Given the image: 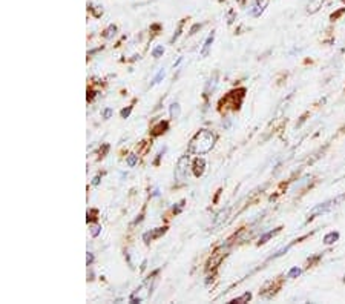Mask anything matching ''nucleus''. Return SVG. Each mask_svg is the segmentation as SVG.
<instances>
[{
  "label": "nucleus",
  "mask_w": 345,
  "mask_h": 304,
  "mask_svg": "<svg viewBox=\"0 0 345 304\" xmlns=\"http://www.w3.org/2000/svg\"><path fill=\"white\" fill-rule=\"evenodd\" d=\"M215 140H217V136L211 131L207 129H202L199 131L190 142V151L195 152V154H205L209 152L214 145H215Z\"/></svg>",
  "instance_id": "nucleus-1"
},
{
  "label": "nucleus",
  "mask_w": 345,
  "mask_h": 304,
  "mask_svg": "<svg viewBox=\"0 0 345 304\" xmlns=\"http://www.w3.org/2000/svg\"><path fill=\"white\" fill-rule=\"evenodd\" d=\"M244 92L246 89H238V91H232L229 92L221 102H220V111L221 112H227L230 109H238L243 103L244 98Z\"/></svg>",
  "instance_id": "nucleus-2"
},
{
  "label": "nucleus",
  "mask_w": 345,
  "mask_h": 304,
  "mask_svg": "<svg viewBox=\"0 0 345 304\" xmlns=\"http://www.w3.org/2000/svg\"><path fill=\"white\" fill-rule=\"evenodd\" d=\"M189 161H190L189 155H183V157H181V158L178 160V163H177V167H175V175H177L178 181H184V178H186V175H187Z\"/></svg>",
  "instance_id": "nucleus-3"
},
{
  "label": "nucleus",
  "mask_w": 345,
  "mask_h": 304,
  "mask_svg": "<svg viewBox=\"0 0 345 304\" xmlns=\"http://www.w3.org/2000/svg\"><path fill=\"white\" fill-rule=\"evenodd\" d=\"M226 254H227V249H224V248H220V249H217L214 254H212V257H211V260H209V263H207V269H215L221 261H223V258L226 257Z\"/></svg>",
  "instance_id": "nucleus-4"
},
{
  "label": "nucleus",
  "mask_w": 345,
  "mask_h": 304,
  "mask_svg": "<svg viewBox=\"0 0 345 304\" xmlns=\"http://www.w3.org/2000/svg\"><path fill=\"white\" fill-rule=\"evenodd\" d=\"M164 233H166V227H157V229H154V230L146 232V233L143 235V240H145L146 243H151V241L160 238V237L164 235Z\"/></svg>",
  "instance_id": "nucleus-5"
},
{
  "label": "nucleus",
  "mask_w": 345,
  "mask_h": 304,
  "mask_svg": "<svg viewBox=\"0 0 345 304\" xmlns=\"http://www.w3.org/2000/svg\"><path fill=\"white\" fill-rule=\"evenodd\" d=\"M204 169H205V160L204 158H196L193 161V174L196 177H201L204 174Z\"/></svg>",
  "instance_id": "nucleus-6"
},
{
  "label": "nucleus",
  "mask_w": 345,
  "mask_h": 304,
  "mask_svg": "<svg viewBox=\"0 0 345 304\" xmlns=\"http://www.w3.org/2000/svg\"><path fill=\"white\" fill-rule=\"evenodd\" d=\"M167 129H169V123H167V121H160V123H158L157 126L152 128V136H154V137H158V136L164 134Z\"/></svg>",
  "instance_id": "nucleus-7"
},
{
  "label": "nucleus",
  "mask_w": 345,
  "mask_h": 304,
  "mask_svg": "<svg viewBox=\"0 0 345 304\" xmlns=\"http://www.w3.org/2000/svg\"><path fill=\"white\" fill-rule=\"evenodd\" d=\"M227 215H229V209L221 211V212L215 217V220H214V226H215V227L223 226V224H224V221H226V218H227Z\"/></svg>",
  "instance_id": "nucleus-8"
},
{
  "label": "nucleus",
  "mask_w": 345,
  "mask_h": 304,
  "mask_svg": "<svg viewBox=\"0 0 345 304\" xmlns=\"http://www.w3.org/2000/svg\"><path fill=\"white\" fill-rule=\"evenodd\" d=\"M212 43H214V34L207 37V40L204 42V46H202V49H201V57H205L207 54H209V49H211Z\"/></svg>",
  "instance_id": "nucleus-9"
},
{
  "label": "nucleus",
  "mask_w": 345,
  "mask_h": 304,
  "mask_svg": "<svg viewBox=\"0 0 345 304\" xmlns=\"http://www.w3.org/2000/svg\"><path fill=\"white\" fill-rule=\"evenodd\" d=\"M267 4H268V0H256V5H255L256 10H253V16H259L265 10Z\"/></svg>",
  "instance_id": "nucleus-10"
},
{
  "label": "nucleus",
  "mask_w": 345,
  "mask_h": 304,
  "mask_svg": "<svg viewBox=\"0 0 345 304\" xmlns=\"http://www.w3.org/2000/svg\"><path fill=\"white\" fill-rule=\"evenodd\" d=\"M180 115H181V106H180V103H174L170 106V117L172 118H180Z\"/></svg>",
  "instance_id": "nucleus-11"
},
{
  "label": "nucleus",
  "mask_w": 345,
  "mask_h": 304,
  "mask_svg": "<svg viewBox=\"0 0 345 304\" xmlns=\"http://www.w3.org/2000/svg\"><path fill=\"white\" fill-rule=\"evenodd\" d=\"M250 298H252V293H244L243 296H239V298H235V299H232L230 302L232 304H236V302H246V301H250Z\"/></svg>",
  "instance_id": "nucleus-12"
},
{
  "label": "nucleus",
  "mask_w": 345,
  "mask_h": 304,
  "mask_svg": "<svg viewBox=\"0 0 345 304\" xmlns=\"http://www.w3.org/2000/svg\"><path fill=\"white\" fill-rule=\"evenodd\" d=\"M322 2H324V0H312V4L308 5V11H312V13L318 11Z\"/></svg>",
  "instance_id": "nucleus-13"
},
{
  "label": "nucleus",
  "mask_w": 345,
  "mask_h": 304,
  "mask_svg": "<svg viewBox=\"0 0 345 304\" xmlns=\"http://www.w3.org/2000/svg\"><path fill=\"white\" fill-rule=\"evenodd\" d=\"M337 237H339V235H337V233H334V232H331V233H328V235H327V237H325V238H324V241H325V243H327V245H331V243H334V241H336V240H337Z\"/></svg>",
  "instance_id": "nucleus-14"
},
{
  "label": "nucleus",
  "mask_w": 345,
  "mask_h": 304,
  "mask_svg": "<svg viewBox=\"0 0 345 304\" xmlns=\"http://www.w3.org/2000/svg\"><path fill=\"white\" fill-rule=\"evenodd\" d=\"M115 32H117V26L111 25V26H109V28H108V29L105 31V34H103V36H105L106 39H111V37H112V36H114Z\"/></svg>",
  "instance_id": "nucleus-15"
},
{
  "label": "nucleus",
  "mask_w": 345,
  "mask_h": 304,
  "mask_svg": "<svg viewBox=\"0 0 345 304\" xmlns=\"http://www.w3.org/2000/svg\"><path fill=\"white\" fill-rule=\"evenodd\" d=\"M136 161H138V155H135V154H130V155L127 157V166L133 167V166L136 164Z\"/></svg>",
  "instance_id": "nucleus-16"
},
{
  "label": "nucleus",
  "mask_w": 345,
  "mask_h": 304,
  "mask_svg": "<svg viewBox=\"0 0 345 304\" xmlns=\"http://www.w3.org/2000/svg\"><path fill=\"white\" fill-rule=\"evenodd\" d=\"M164 54V48L163 46H157L154 51H152V55L155 57V58H158V57H161Z\"/></svg>",
  "instance_id": "nucleus-17"
},
{
  "label": "nucleus",
  "mask_w": 345,
  "mask_h": 304,
  "mask_svg": "<svg viewBox=\"0 0 345 304\" xmlns=\"http://www.w3.org/2000/svg\"><path fill=\"white\" fill-rule=\"evenodd\" d=\"M100 230H101V227L98 224H91V235L92 237H97L100 233Z\"/></svg>",
  "instance_id": "nucleus-18"
},
{
  "label": "nucleus",
  "mask_w": 345,
  "mask_h": 304,
  "mask_svg": "<svg viewBox=\"0 0 345 304\" xmlns=\"http://www.w3.org/2000/svg\"><path fill=\"white\" fill-rule=\"evenodd\" d=\"M164 76H166V73H164V70H161V71L158 73V76H157V77L154 79V83H155V85H157V83H160V82H161V80L164 79Z\"/></svg>",
  "instance_id": "nucleus-19"
},
{
  "label": "nucleus",
  "mask_w": 345,
  "mask_h": 304,
  "mask_svg": "<svg viewBox=\"0 0 345 304\" xmlns=\"http://www.w3.org/2000/svg\"><path fill=\"white\" fill-rule=\"evenodd\" d=\"M276 232H278V230H276ZM276 232H268V233L262 235V237H261V240H259V243H265V241H267V240H268L270 237H273V235H274Z\"/></svg>",
  "instance_id": "nucleus-20"
},
{
  "label": "nucleus",
  "mask_w": 345,
  "mask_h": 304,
  "mask_svg": "<svg viewBox=\"0 0 345 304\" xmlns=\"http://www.w3.org/2000/svg\"><path fill=\"white\" fill-rule=\"evenodd\" d=\"M299 274H301V271H299L298 267H295V269H292V271H290L289 277H290V278H295V277H298Z\"/></svg>",
  "instance_id": "nucleus-21"
},
{
  "label": "nucleus",
  "mask_w": 345,
  "mask_h": 304,
  "mask_svg": "<svg viewBox=\"0 0 345 304\" xmlns=\"http://www.w3.org/2000/svg\"><path fill=\"white\" fill-rule=\"evenodd\" d=\"M130 111H132V106H129L127 109H123V111H121V117H123V118H127L129 114H130Z\"/></svg>",
  "instance_id": "nucleus-22"
},
{
  "label": "nucleus",
  "mask_w": 345,
  "mask_h": 304,
  "mask_svg": "<svg viewBox=\"0 0 345 304\" xmlns=\"http://www.w3.org/2000/svg\"><path fill=\"white\" fill-rule=\"evenodd\" d=\"M111 115H112V109H109V108H108V109H105L103 117H105V118H111Z\"/></svg>",
  "instance_id": "nucleus-23"
},
{
  "label": "nucleus",
  "mask_w": 345,
  "mask_h": 304,
  "mask_svg": "<svg viewBox=\"0 0 345 304\" xmlns=\"http://www.w3.org/2000/svg\"><path fill=\"white\" fill-rule=\"evenodd\" d=\"M108 151H109V146H108V145H105V146H103V149H101V151H100V154H101V157H105V154H106V152H108Z\"/></svg>",
  "instance_id": "nucleus-24"
},
{
  "label": "nucleus",
  "mask_w": 345,
  "mask_h": 304,
  "mask_svg": "<svg viewBox=\"0 0 345 304\" xmlns=\"http://www.w3.org/2000/svg\"><path fill=\"white\" fill-rule=\"evenodd\" d=\"M86 261H88V266L94 261V255L92 254H88V258H86Z\"/></svg>",
  "instance_id": "nucleus-25"
},
{
  "label": "nucleus",
  "mask_w": 345,
  "mask_h": 304,
  "mask_svg": "<svg viewBox=\"0 0 345 304\" xmlns=\"http://www.w3.org/2000/svg\"><path fill=\"white\" fill-rule=\"evenodd\" d=\"M98 183H100V177H95V178L92 180V185H95V186H97Z\"/></svg>",
  "instance_id": "nucleus-26"
}]
</instances>
